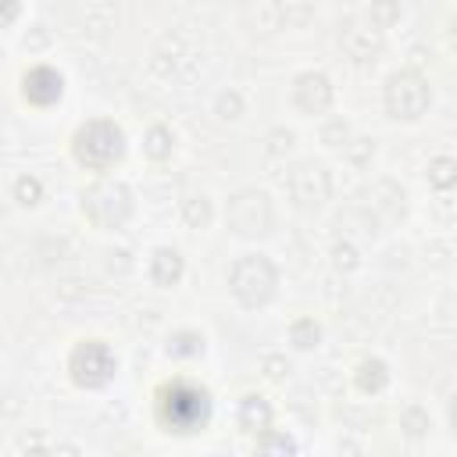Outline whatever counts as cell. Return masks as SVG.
Listing matches in <instances>:
<instances>
[{"mask_svg": "<svg viewBox=\"0 0 457 457\" xmlns=\"http://www.w3.org/2000/svg\"><path fill=\"white\" fill-rule=\"evenodd\" d=\"M121 150H125V136H121V129L114 121L96 118V121H89V125H82L75 132V157L86 168H96V171L111 168L121 157Z\"/></svg>", "mask_w": 457, "mask_h": 457, "instance_id": "1", "label": "cell"}, {"mask_svg": "<svg viewBox=\"0 0 457 457\" xmlns=\"http://www.w3.org/2000/svg\"><path fill=\"white\" fill-rule=\"evenodd\" d=\"M228 286H232V293H236L239 303L257 307L275 289V264L264 253H243L232 264V271H228Z\"/></svg>", "mask_w": 457, "mask_h": 457, "instance_id": "2", "label": "cell"}, {"mask_svg": "<svg viewBox=\"0 0 457 457\" xmlns=\"http://www.w3.org/2000/svg\"><path fill=\"white\" fill-rule=\"evenodd\" d=\"M207 411H211L207 393L196 389V386H189V382H175V386H168L161 393V414L179 432H193L196 425H204L207 421Z\"/></svg>", "mask_w": 457, "mask_h": 457, "instance_id": "3", "label": "cell"}, {"mask_svg": "<svg viewBox=\"0 0 457 457\" xmlns=\"http://www.w3.org/2000/svg\"><path fill=\"white\" fill-rule=\"evenodd\" d=\"M82 211L100 225V228H114L129 218L132 211V196L121 182H96L82 193Z\"/></svg>", "mask_w": 457, "mask_h": 457, "instance_id": "4", "label": "cell"}, {"mask_svg": "<svg viewBox=\"0 0 457 457\" xmlns=\"http://www.w3.org/2000/svg\"><path fill=\"white\" fill-rule=\"evenodd\" d=\"M386 107L393 118H418L428 107V86L418 71H396L386 82Z\"/></svg>", "mask_w": 457, "mask_h": 457, "instance_id": "5", "label": "cell"}, {"mask_svg": "<svg viewBox=\"0 0 457 457\" xmlns=\"http://www.w3.org/2000/svg\"><path fill=\"white\" fill-rule=\"evenodd\" d=\"M225 214H228V225L236 232H243V236L268 232V225H271V204H268V196L261 189H239L228 200Z\"/></svg>", "mask_w": 457, "mask_h": 457, "instance_id": "6", "label": "cell"}, {"mask_svg": "<svg viewBox=\"0 0 457 457\" xmlns=\"http://www.w3.org/2000/svg\"><path fill=\"white\" fill-rule=\"evenodd\" d=\"M68 368H71V378L79 386H104L114 375V353L100 339H86L75 346Z\"/></svg>", "mask_w": 457, "mask_h": 457, "instance_id": "7", "label": "cell"}, {"mask_svg": "<svg viewBox=\"0 0 457 457\" xmlns=\"http://www.w3.org/2000/svg\"><path fill=\"white\" fill-rule=\"evenodd\" d=\"M289 193L300 207H318L328 196V175L321 164H296L289 175Z\"/></svg>", "mask_w": 457, "mask_h": 457, "instance_id": "8", "label": "cell"}, {"mask_svg": "<svg viewBox=\"0 0 457 457\" xmlns=\"http://www.w3.org/2000/svg\"><path fill=\"white\" fill-rule=\"evenodd\" d=\"M293 100H296L300 111L318 114V111L328 107V100H332V86H328L325 75H318V71H303V75L296 79V86H293Z\"/></svg>", "mask_w": 457, "mask_h": 457, "instance_id": "9", "label": "cell"}, {"mask_svg": "<svg viewBox=\"0 0 457 457\" xmlns=\"http://www.w3.org/2000/svg\"><path fill=\"white\" fill-rule=\"evenodd\" d=\"M25 96L32 104H54L61 96V75L54 68H32L25 75Z\"/></svg>", "mask_w": 457, "mask_h": 457, "instance_id": "10", "label": "cell"}, {"mask_svg": "<svg viewBox=\"0 0 457 457\" xmlns=\"http://www.w3.org/2000/svg\"><path fill=\"white\" fill-rule=\"evenodd\" d=\"M268 421H271V407L261 396H243V403H239V425L246 432H261V428H268Z\"/></svg>", "mask_w": 457, "mask_h": 457, "instance_id": "11", "label": "cell"}, {"mask_svg": "<svg viewBox=\"0 0 457 457\" xmlns=\"http://www.w3.org/2000/svg\"><path fill=\"white\" fill-rule=\"evenodd\" d=\"M150 275H154V282H161V286H171L179 275H182V257H179V250H157L154 253V264H150Z\"/></svg>", "mask_w": 457, "mask_h": 457, "instance_id": "12", "label": "cell"}, {"mask_svg": "<svg viewBox=\"0 0 457 457\" xmlns=\"http://www.w3.org/2000/svg\"><path fill=\"white\" fill-rule=\"evenodd\" d=\"M357 382H361V389H382L386 386V364L382 361H364L361 371H357Z\"/></svg>", "mask_w": 457, "mask_h": 457, "instance_id": "13", "label": "cell"}, {"mask_svg": "<svg viewBox=\"0 0 457 457\" xmlns=\"http://www.w3.org/2000/svg\"><path fill=\"white\" fill-rule=\"evenodd\" d=\"M453 171H457V164H453L450 157H436V161L428 164V179H432V182H436L439 189H443V186H450V182L457 179Z\"/></svg>", "mask_w": 457, "mask_h": 457, "instance_id": "14", "label": "cell"}, {"mask_svg": "<svg viewBox=\"0 0 457 457\" xmlns=\"http://www.w3.org/2000/svg\"><path fill=\"white\" fill-rule=\"evenodd\" d=\"M150 154L154 157L168 154V129H150Z\"/></svg>", "mask_w": 457, "mask_h": 457, "instance_id": "15", "label": "cell"}, {"mask_svg": "<svg viewBox=\"0 0 457 457\" xmlns=\"http://www.w3.org/2000/svg\"><path fill=\"white\" fill-rule=\"evenodd\" d=\"M18 193H21V196H29V204H32V196L39 193V186H36V179H18Z\"/></svg>", "mask_w": 457, "mask_h": 457, "instance_id": "16", "label": "cell"}, {"mask_svg": "<svg viewBox=\"0 0 457 457\" xmlns=\"http://www.w3.org/2000/svg\"><path fill=\"white\" fill-rule=\"evenodd\" d=\"M14 11H18V0H7V11H4V21H11V18H14Z\"/></svg>", "mask_w": 457, "mask_h": 457, "instance_id": "17", "label": "cell"}, {"mask_svg": "<svg viewBox=\"0 0 457 457\" xmlns=\"http://www.w3.org/2000/svg\"><path fill=\"white\" fill-rule=\"evenodd\" d=\"M450 425H453V432H457V396H453V403H450Z\"/></svg>", "mask_w": 457, "mask_h": 457, "instance_id": "18", "label": "cell"}, {"mask_svg": "<svg viewBox=\"0 0 457 457\" xmlns=\"http://www.w3.org/2000/svg\"><path fill=\"white\" fill-rule=\"evenodd\" d=\"M450 43L457 46V18H453V25H450Z\"/></svg>", "mask_w": 457, "mask_h": 457, "instance_id": "19", "label": "cell"}]
</instances>
